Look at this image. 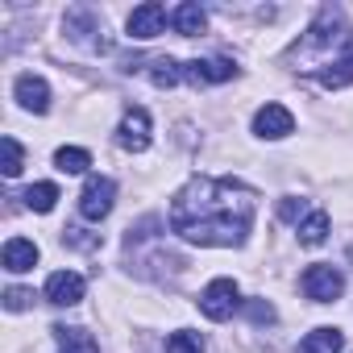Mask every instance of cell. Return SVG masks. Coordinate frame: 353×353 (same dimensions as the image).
Returning <instances> with one entry per match:
<instances>
[{"label": "cell", "instance_id": "cell-1", "mask_svg": "<svg viewBox=\"0 0 353 353\" xmlns=\"http://www.w3.org/2000/svg\"><path fill=\"white\" fill-rule=\"evenodd\" d=\"M170 229L192 245H245L254 229V192L241 179H192L170 204Z\"/></svg>", "mask_w": 353, "mask_h": 353}, {"label": "cell", "instance_id": "cell-2", "mask_svg": "<svg viewBox=\"0 0 353 353\" xmlns=\"http://www.w3.org/2000/svg\"><path fill=\"white\" fill-rule=\"evenodd\" d=\"M241 307V291L233 279H212L204 291H200V312L208 320H229L233 312Z\"/></svg>", "mask_w": 353, "mask_h": 353}, {"label": "cell", "instance_id": "cell-3", "mask_svg": "<svg viewBox=\"0 0 353 353\" xmlns=\"http://www.w3.org/2000/svg\"><path fill=\"white\" fill-rule=\"evenodd\" d=\"M112 204H117V183L104 179V174H92L79 192V216L83 221H104L112 212Z\"/></svg>", "mask_w": 353, "mask_h": 353}, {"label": "cell", "instance_id": "cell-4", "mask_svg": "<svg viewBox=\"0 0 353 353\" xmlns=\"http://www.w3.org/2000/svg\"><path fill=\"white\" fill-rule=\"evenodd\" d=\"M303 295L316 303H332L345 295V274L336 266H307L303 270Z\"/></svg>", "mask_w": 353, "mask_h": 353}, {"label": "cell", "instance_id": "cell-5", "mask_svg": "<svg viewBox=\"0 0 353 353\" xmlns=\"http://www.w3.org/2000/svg\"><path fill=\"white\" fill-rule=\"evenodd\" d=\"M117 145L129 154H141L150 145V112L145 108H125V117L117 125Z\"/></svg>", "mask_w": 353, "mask_h": 353}, {"label": "cell", "instance_id": "cell-6", "mask_svg": "<svg viewBox=\"0 0 353 353\" xmlns=\"http://www.w3.org/2000/svg\"><path fill=\"white\" fill-rule=\"evenodd\" d=\"M332 42H349V26H345V13L341 9H320L316 26L307 30V46L312 50H324Z\"/></svg>", "mask_w": 353, "mask_h": 353}, {"label": "cell", "instance_id": "cell-7", "mask_svg": "<svg viewBox=\"0 0 353 353\" xmlns=\"http://www.w3.org/2000/svg\"><path fill=\"white\" fill-rule=\"evenodd\" d=\"M13 96H17V104L26 108V112H46L50 108V83L42 79V75H34V71H26V75H17V83H13Z\"/></svg>", "mask_w": 353, "mask_h": 353}, {"label": "cell", "instance_id": "cell-8", "mask_svg": "<svg viewBox=\"0 0 353 353\" xmlns=\"http://www.w3.org/2000/svg\"><path fill=\"white\" fill-rule=\"evenodd\" d=\"M83 291H88V283H83V274H75V270H54V274L46 279V299L59 303V307H75V303L83 299Z\"/></svg>", "mask_w": 353, "mask_h": 353}, {"label": "cell", "instance_id": "cell-9", "mask_svg": "<svg viewBox=\"0 0 353 353\" xmlns=\"http://www.w3.org/2000/svg\"><path fill=\"white\" fill-rule=\"evenodd\" d=\"M291 129H295V117H291V108H283V104H262V108L254 112V133H258V137L279 141V137H287Z\"/></svg>", "mask_w": 353, "mask_h": 353}, {"label": "cell", "instance_id": "cell-10", "mask_svg": "<svg viewBox=\"0 0 353 353\" xmlns=\"http://www.w3.org/2000/svg\"><path fill=\"white\" fill-rule=\"evenodd\" d=\"M162 30H166V9L158 5V0H145V5H137V9L129 13V34H133V38L150 42V38H158Z\"/></svg>", "mask_w": 353, "mask_h": 353}, {"label": "cell", "instance_id": "cell-11", "mask_svg": "<svg viewBox=\"0 0 353 353\" xmlns=\"http://www.w3.org/2000/svg\"><path fill=\"white\" fill-rule=\"evenodd\" d=\"M233 75H237V67L229 59H192V63H183V79H192V83H229Z\"/></svg>", "mask_w": 353, "mask_h": 353}, {"label": "cell", "instance_id": "cell-12", "mask_svg": "<svg viewBox=\"0 0 353 353\" xmlns=\"http://www.w3.org/2000/svg\"><path fill=\"white\" fill-rule=\"evenodd\" d=\"M38 258H42V250H38L30 237H9V241H5V254H0V262H5L9 274H26V270H34Z\"/></svg>", "mask_w": 353, "mask_h": 353}, {"label": "cell", "instance_id": "cell-13", "mask_svg": "<svg viewBox=\"0 0 353 353\" xmlns=\"http://www.w3.org/2000/svg\"><path fill=\"white\" fill-rule=\"evenodd\" d=\"M170 26H174V34L196 38V34H204V30H208V13L196 5V0H188V5H179V9L170 13Z\"/></svg>", "mask_w": 353, "mask_h": 353}, {"label": "cell", "instance_id": "cell-14", "mask_svg": "<svg viewBox=\"0 0 353 353\" xmlns=\"http://www.w3.org/2000/svg\"><path fill=\"white\" fill-rule=\"evenodd\" d=\"M345 349V332L341 328H312L299 341V353H341Z\"/></svg>", "mask_w": 353, "mask_h": 353}, {"label": "cell", "instance_id": "cell-15", "mask_svg": "<svg viewBox=\"0 0 353 353\" xmlns=\"http://www.w3.org/2000/svg\"><path fill=\"white\" fill-rule=\"evenodd\" d=\"M50 332L59 336V353H100L96 336H92V332H83V328H67V324H54Z\"/></svg>", "mask_w": 353, "mask_h": 353}, {"label": "cell", "instance_id": "cell-16", "mask_svg": "<svg viewBox=\"0 0 353 353\" xmlns=\"http://www.w3.org/2000/svg\"><path fill=\"white\" fill-rule=\"evenodd\" d=\"M324 237H328V212L316 208L299 221V245H324Z\"/></svg>", "mask_w": 353, "mask_h": 353}, {"label": "cell", "instance_id": "cell-17", "mask_svg": "<svg viewBox=\"0 0 353 353\" xmlns=\"http://www.w3.org/2000/svg\"><path fill=\"white\" fill-rule=\"evenodd\" d=\"M54 166H59L63 174H83V170L92 166V154H88L83 145H63V150L54 154Z\"/></svg>", "mask_w": 353, "mask_h": 353}, {"label": "cell", "instance_id": "cell-18", "mask_svg": "<svg viewBox=\"0 0 353 353\" xmlns=\"http://www.w3.org/2000/svg\"><path fill=\"white\" fill-rule=\"evenodd\" d=\"M320 83H324L328 92H336V88H349V83H353V54H345V59L328 63V67L320 71Z\"/></svg>", "mask_w": 353, "mask_h": 353}, {"label": "cell", "instance_id": "cell-19", "mask_svg": "<svg viewBox=\"0 0 353 353\" xmlns=\"http://www.w3.org/2000/svg\"><path fill=\"white\" fill-rule=\"evenodd\" d=\"M59 204V188L54 183H34L30 192H26V208L30 212H50Z\"/></svg>", "mask_w": 353, "mask_h": 353}, {"label": "cell", "instance_id": "cell-20", "mask_svg": "<svg viewBox=\"0 0 353 353\" xmlns=\"http://www.w3.org/2000/svg\"><path fill=\"white\" fill-rule=\"evenodd\" d=\"M150 79H154L158 88H174V83L183 79V67L174 63V59H154V63H150Z\"/></svg>", "mask_w": 353, "mask_h": 353}, {"label": "cell", "instance_id": "cell-21", "mask_svg": "<svg viewBox=\"0 0 353 353\" xmlns=\"http://www.w3.org/2000/svg\"><path fill=\"white\" fill-rule=\"evenodd\" d=\"M0 150H5V162H0V166H5L9 179H17L21 166H26V150H21V141H17V137H5V141H0Z\"/></svg>", "mask_w": 353, "mask_h": 353}, {"label": "cell", "instance_id": "cell-22", "mask_svg": "<svg viewBox=\"0 0 353 353\" xmlns=\"http://www.w3.org/2000/svg\"><path fill=\"white\" fill-rule=\"evenodd\" d=\"M166 353H204V341H200V332H170L166 336Z\"/></svg>", "mask_w": 353, "mask_h": 353}, {"label": "cell", "instance_id": "cell-23", "mask_svg": "<svg viewBox=\"0 0 353 353\" xmlns=\"http://www.w3.org/2000/svg\"><path fill=\"white\" fill-rule=\"evenodd\" d=\"M30 299H34V291H26V287H9V291H5V307H9V312H26Z\"/></svg>", "mask_w": 353, "mask_h": 353}, {"label": "cell", "instance_id": "cell-24", "mask_svg": "<svg viewBox=\"0 0 353 353\" xmlns=\"http://www.w3.org/2000/svg\"><path fill=\"white\" fill-rule=\"evenodd\" d=\"M279 216L299 225V216H307V212H303V204H299V200H279Z\"/></svg>", "mask_w": 353, "mask_h": 353}, {"label": "cell", "instance_id": "cell-25", "mask_svg": "<svg viewBox=\"0 0 353 353\" xmlns=\"http://www.w3.org/2000/svg\"><path fill=\"white\" fill-rule=\"evenodd\" d=\"M250 316H254V320H266V324H270V320H274V307L258 299V303H250Z\"/></svg>", "mask_w": 353, "mask_h": 353}]
</instances>
